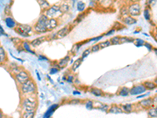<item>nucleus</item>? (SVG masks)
<instances>
[{
	"label": "nucleus",
	"instance_id": "nucleus-35",
	"mask_svg": "<svg viewBox=\"0 0 157 118\" xmlns=\"http://www.w3.org/2000/svg\"><path fill=\"white\" fill-rule=\"evenodd\" d=\"M119 38H120L119 36H114L112 38H111L110 42H111L112 45H118V44H120Z\"/></svg>",
	"mask_w": 157,
	"mask_h": 118
},
{
	"label": "nucleus",
	"instance_id": "nucleus-43",
	"mask_svg": "<svg viewBox=\"0 0 157 118\" xmlns=\"http://www.w3.org/2000/svg\"><path fill=\"white\" fill-rule=\"evenodd\" d=\"M74 80H75V77H74V76H72V75H69V76L66 77V81L68 83H72L74 82Z\"/></svg>",
	"mask_w": 157,
	"mask_h": 118
},
{
	"label": "nucleus",
	"instance_id": "nucleus-51",
	"mask_svg": "<svg viewBox=\"0 0 157 118\" xmlns=\"http://www.w3.org/2000/svg\"><path fill=\"white\" fill-rule=\"evenodd\" d=\"M3 34H4L5 36H7V34L5 32V31H4V29L3 28V27L0 25V36H1V35H3Z\"/></svg>",
	"mask_w": 157,
	"mask_h": 118
},
{
	"label": "nucleus",
	"instance_id": "nucleus-46",
	"mask_svg": "<svg viewBox=\"0 0 157 118\" xmlns=\"http://www.w3.org/2000/svg\"><path fill=\"white\" fill-rule=\"evenodd\" d=\"M104 37V35H102V36H98V37H94V38H92L90 39H89L88 41L89 42H91V41H96V42H98L99 40H101V39Z\"/></svg>",
	"mask_w": 157,
	"mask_h": 118
},
{
	"label": "nucleus",
	"instance_id": "nucleus-14",
	"mask_svg": "<svg viewBox=\"0 0 157 118\" xmlns=\"http://www.w3.org/2000/svg\"><path fill=\"white\" fill-rule=\"evenodd\" d=\"M7 61H8V58H7L6 52L4 48L2 46H0V66L6 63Z\"/></svg>",
	"mask_w": 157,
	"mask_h": 118
},
{
	"label": "nucleus",
	"instance_id": "nucleus-20",
	"mask_svg": "<svg viewBox=\"0 0 157 118\" xmlns=\"http://www.w3.org/2000/svg\"><path fill=\"white\" fill-rule=\"evenodd\" d=\"M69 61H70V56H69V55H67V56H65L64 58L61 59V60L58 61V65H59L60 68H65V66L68 65Z\"/></svg>",
	"mask_w": 157,
	"mask_h": 118
},
{
	"label": "nucleus",
	"instance_id": "nucleus-30",
	"mask_svg": "<svg viewBox=\"0 0 157 118\" xmlns=\"http://www.w3.org/2000/svg\"><path fill=\"white\" fill-rule=\"evenodd\" d=\"M134 39L133 38H129V37H120L119 38V42H120V43H132L134 42Z\"/></svg>",
	"mask_w": 157,
	"mask_h": 118
},
{
	"label": "nucleus",
	"instance_id": "nucleus-22",
	"mask_svg": "<svg viewBox=\"0 0 157 118\" xmlns=\"http://www.w3.org/2000/svg\"><path fill=\"white\" fill-rule=\"evenodd\" d=\"M83 58H78V59H76L75 61H74L73 65H72V68H71V70L72 72H76L77 69H78V67L81 66L82 62H83Z\"/></svg>",
	"mask_w": 157,
	"mask_h": 118
},
{
	"label": "nucleus",
	"instance_id": "nucleus-36",
	"mask_svg": "<svg viewBox=\"0 0 157 118\" xmlns=\"http://www.w3.org/2000/svg\"><path fill=\"white\" fill-rule=\"evenodd\" d=\"M134 43H135L136 46L138 47L144 46V44L145 43V42L144 41L143 39H135L134 40Z\"/></svg>",
	"mask_w": 157,
	"mask_h": 118
},
{
	"label": "nucleus",
	"instance_id": "nucleus-16",
	"mask_svg": "<svg viewBox=\"0 0 157 118\" xmlns=\"http://www.w3.org/2000/svg\"><path fill=\"white\" fill-rule=\"evenodd\" d=\"M94 108L101 110V111H108L109 106L108 105L104 104L100 102H94Z\"/></svg>",
	"mask_w": 157,
	"mask_h": 118
},
{
	"label": "nucleus",
	"instance_id": "nucleus-17",
	"mask_svg": "<svg viewBox=\"0 0 157 118\" xmlns=\"http://www.w3.org/2000/svg\"><path fill=\"white\" fill-rule=\"evenodd\" d=\"M5 23L6 26L10 28H14L17 27V24L16 23V21H14L11 17H7L5 19Z\"/></svg>",
	"mask_w": 157,
	"mask_h": 118
},
{
	"label": "nucleus",
	"instance_id": "nucleus-53",
	"mask_svg": "<svg viewBox=\"0 0 157 118\" xmlns=\"http://www.w3.org/2000/svg\"><path fill=\"white\" fill-rule=\"evenodd\" d=\"M146 96V95H145V94H144V95H142V94H141V95H138V97H137V99H142V98H144V97H145Z\"/></svg>",
	"mask_w": 157,
	"mask_h": 118
},
{
	"label": "nucleus",
	"instance_id": "nucleus-27",
	"mask_svg": "<svg viewBox=\"0 0 157 118\" xmlns=\"http://www.w3.org/2000/svg\"><path fill=\"white\" fill-rule=\"evenodd\" d=\"M88 43V40L86 42H83V43H79L75 44V45H74L73 48L72 49V50H71V51L73 53V54H76V53L78 51L79 48H80V47H81L84 43Z\"/></svg>",
	"mask_w": 157,
	"mask_h": 118
},
{
	"label": "nucleus",
	"instance_id": "nucleus-50",
	"mask_svg": "<svg viewBox=\"0 0 157 118\" xmlns=\"http://www.w3.org/2000/svg\"><path fill=\"white\" fill-rule=\"evenodd\" d=\"M39 58L41 61H49V59L46 58V57H45V56H43V55H39Z\"/></svg>",
	"mask_w": 157,
	"mask_h": 118
},
{
	"label": "nucleus",
	"instance_id": "nucleus-29",
	"mask_svg": "<svg viewBox=\"0 0 157 118\" xmlns=\"http://www.w3.org/2000/svg\"><path fill=\"white\" fill-rule=\"evenodd\" d=\"M122 110L126 113H130L133 110V106L131 104H125L122 106Z\"/></svg>",
	"mask_w": 157,
	"mask_h": 118
},
{
	"label": "nucleus",
	"instance_id": "nucleus-52",
	"mask_svg": "<svg viewBox=\"0 0 157 118\" xmlns=\"http://www.w3.org/2000/svg\"><path fill=\"white\" fill-rule=\"evenodd\" d=\"M156 3V0H148L147 1V4H149V5H153Z\"/></svg>",
	"mask_w": 157,
	"mask_h": 118
},
{
	"label": "nucleus",
	"instance_id": "nucleus-15",
	"mask_svg": "<svg viewBox=\"0 0 157 118\" xmlns=\"http://www.w3.org/2000/svg\"><path fill=\"white\" fill-rule=\"evenodd\" d=\"M47 39V37L46 36H40V37H38V38L35 39L34 40L30 43L31 46H32L33 47H36L39 46L40 44H42L43 42H45Z\"/></svg>",
	"mask_w": 157,
	"mask_h": 118
},
{
	"label": "nucleus",
	"instance_id": "nucleus-24",
	"mask_svg": "<svg viewBox=\"0 0 157 118\" xmlns=\"http://www.w3.org/2000/svg\"><path fill=\"white\" fill-rule=\"evenodd\" d=\"M37 1H38L39 4L40 6L41 9L43 10H46V9L49 8L50 6V4L49 3V2L46 1V0H37Z\"/></svg>",
	"mask_w": 157,
	"mask_h": 118
},
{
	"label": "nucleus",
	"instance_id": "nucleus-37",
	"mask_svg": "<svg viewBox=\"0 0 157 118\" xmlns=\"http://www.w3.org/2000/svg\"><path fill=\"white\" fill-rule=\"evenodd\" d=\"M84 17H85V14H79V15H78V16L77 17V18H76V19L73 21V24H74V25H76V24H78V23H79L80 21H82V20L83 19Z\"/></svg>",
	"mask_w": 157,
	"mask_h": 118
},
{
	"label": "nucleus",
	"instance_id": "nucleus-5",
	"mask_svg": "<svg viewBox=\"0 0 157 118\" xmlns=\"http://www.w3.org/2000/svg\"><path fill=\"white\" fill-rule=\"evenodd\" d=\"M15 32L22 37H29L30 34L32 32L33 28L30 25H18L17 27L14 28Z\"/></svg>",
	"mask_w": 157,
	"mask_h": 118
},
{
	"label": "nucleus",
	"instance_id": "nucleus-38",
	"mask_svg": "<svg viewBox=\"0 0 157 118\" xmlns=\"http://www.w3.org/2000/svg\"><path fill=\"white\" fill-rule=\"evenodd\" d=\"M85 106H86V108H87V110H92V109H94V102L89 100V101H87L86 102Z\"/></svg>",
	"mask_w": 157,
	"mask_h": 118
},
{
	"label": "nucleus",
	"instance_id": "nucleus-34",
	"mask_svg": "<svg viewBox=\"0 0 157 118\" xmlns=\"http://www.w3.org/2000/svg\"><path fill=\"white\" fill-rule=\"evenodd\" d=\"M143 15L144 17H145V20L150 21V19H151V13H150L149 9H145V10L143 11Z\"/></svg>",
	"mask_w": 157,
	"mask_h": 118
},
{
	"label": "nucleus",
	"instance_id": "nucleus-8",
	"mask_svg": "<svg viewBox=\"0 0 157 118\" xmlns=\"http://www.w3.org/2000/svg\"><path fill=\"white\" fill-rule=\"evenodd\" d=\"M146 91V88H145L143 84H139V85L134 86L132 88H130L129 90V94L131 95H139L145 93Z\"/></svg>",
	"mask_w": 157,
	"mask_h": 118
},
{
	"label": "nucleus",
	"instance_id": "nucleus-19",
	"mask_svg": "<svg viewBox=\"0 0 157 118\" xmlns=\"http://www.w3.org/2000/svg\"><path fill=\"white\" fill-rule=\"evenodd\" d=\"M109 113H123V110L122 108L119 107L118 106H116V105H112L111 107L108 108V110Z\"/></svg>",
	"mask_w": 157,
	"mask_h": 118
},
{
	"label": "nucleus",
	"instance_id": "nucleus-3",
	"mask_svg": "<svg viewBox=\"0 0 157 118\" xmlns=\"http://www.w3.org/2000/svg\"><path fill=\"white\" fill-rule=\"evenodd\" d=\"M48 18L49 17L44 14H42L39 17V18L38 19L37 22L35 23L34 28H33V30L35 31V33H37V34H43V33H46L48 32L46 27V21H47Z\"/></svg>",
	"mask_w": 157,
	"mask_h": 118
},
{
	"label": "nucleus",
	"instance_id": "nucleus-9",
	"mask_svg": "<svg viewBox=\"0 0 157 118\" xmlns=\"http://www.w3.org/2000/svg\"><path fill=\"white\" fill-rule=\"evenodd\" d=\"M71 31V26L68 25L65 27L62 28L61 29H60L57 32H56V39H62L68 36Z\"/></svg>",
	"mask_w": 157,
	"mask_h": 118
},
{
	"label": "nucleus",
	"instance_id": "nucleus-45",
	"mask_svg": "<svg viewBox=\"0 0 157 118\" xmlns=\"http://www.w3.org/2000/svg\"><path fill=\"white\" fill-rule=\"evenodd\" d=\"M120 14H121V15H123V17L127 16V15H128L127 8H125V7H123V8L121 9V11H120Z\"/></svg>",
	"mask_w": 157,
	"mask_h": 118
},
{
	"label": "nucleus",
	"instance_id": "nucleus-49",
	"mask_svg": "<svg viewBox=\"0 0 157 118\" xmlns=\"http://www.w3.org/2000/svg\"><path fill=\"white\" fill-rule=\"evenodd\" d=\"M144 46H145V47H146L147 48L149 49V50H152V48H153V47H152V45H151V44L149 43H146V42L145 43V44H144Z\"/></svg>",
	"mask_w": 157,
	"mask_h": 118
},
{
	"label": "nucleus",
	"instance_id": "nucleus-4",
	"mask_svg": "<svg viewBox=\"0 0 157 118\" xmlns=\"http://www.w3.org/2000/svg\"><path fill=\"white\" fill-rule=\"evenodd\" d=\"M44 14L46 15L49 18H57L63 14L62 11L60 8V5L54 4L47 8L44 12Z\"/></svg>",
	"mask_w": 157,
	"mask_h": 118
},
{
	"label": "nucleus",
	"instance_id": "nucleus-18",
	"mask_svg": "<svg viewBox=\"0 0 157 118\" xmlns=\"http://www.w3.org/2000/svg\"><path fill=\"white\" fill-rule=\"evenodd\" d=\"M21 47H23V49L25 51H27V52L30 53V54H32V55H35V51H33L31 49V44L28 41H22Z\"/></svg>",
	"mask_w": 157,
	"mask_h": 118
},
{
	"label": "nucleus",
	"instance_id": "nucleus-23",
	"mask_svg": "<svg viewBox=\"0 0 157 118\" xmlns=\"http://www.w3.org/2000/svg\"><path fill=\"white\" fill-rule=\"evenodd\" d=\"M90 93L96 97L104 96L103 91H101V89H98V88H91V89H90Z\"/></svg>",
	"mask_w": 157,
	"mask_h": 118
},
{
	"label": "nucleus",
	"instance_id": "nucleus-6",
	"mask_svg": "<svg viewBox=\"0 0 157 118\" xmlns=\"http://www.w3.org/2000/svg\"><path fill=\"white\" fill-rule=\"evenodd\" d=\"M128 15L131 17H138L141 13V7L138 3H132L127 7Z\"/></svg>",
	"mask_w": 157,
	"mask_h": 118
},
{
	"label": "nucleus",
	"instance_id": "nucleus-13",
	"mask_svg": "<svg viewBox=\"0 0 157 118\" xmlns=\"http://www.w3.org/2000/svg\"><path fill=\"white\" fill-rule=\"evenodd\" d=\"M59 106V105L58 104H54L50 106L49 108H48V110H46V112L44 113L43 117L44 118H49L52 115H53V113L55 112V110H57V108Z\"/></svg>",
	"mask_w": 157,
	"mask_h": 118
},
{
	"label": "nucleus",
	"instance_id": "nucleus-28",
	"mask_svg": "<svg viewBox=\"0 0 157 118\" xmlns=\"http://www.w3.org/2000/svg\"><path fill=\"white\" fill-rule=\"evenodd\" d=\"M86 9V4L82 2V1H78L77 3V10H78L79 12H83Z\"/></svg>",
	"mask_w": 157,
	"mask_h": 118
},
{
	"label": "nucleus",
	"instance_id": "nucleus-44",
	"mask_svg": "<svg viewBox=\"0 0 157 118\" xmlns=\"http://www.w3.org/2000/svg\"><path fill=\"white\" fill-rule=\"evenodd\" d=\"M78 103H80V100L77 99H72V100H70V101L68 102V104L71 105H77L78 104Z\"/></svg>",
	"mask_w": 157,
	"mask_h": 118
},
{
	"label": "nucleus",
	"instance_id": "nucleus-2",
	"mask_svg": "<svg viewBox=\"0 0 157 118\" xmlns=\"http://www.w3.org/2000/svg\"><path fill=\"white\" fill-rule=\"evenodd\" d=\"M21 91L23 95H35L37 91V87L34 80L29 78L27 81L21 84Z\"/></svg>",
	"mask_w": 157,
	"mask_h": 118
},
{
	"label": "nucleus",
	"instance_id": "nucleus-39",
	"mask_svg": "<svg viewBox=\"0 0 157 118\" xmlns=\"http://www.w3.org/2000/svg\"><path fill=\"white\" fill-rule=\"evenodd\" d=\"M59 71H60L59 68H57L56 66H53V67H51L50 70V75L56 74V73H57Z\"/></svg>",
	"mask_w": 157,
	"mask_h": 118
},
{
	"label": "nucleus",
	"instance_id": "nucleus-59",
	"mask_svg": "<svg viewBox=\"0 0 157 118\" xmlns=\"http://www.w3.org/2000/svg\"><path fill=\"white\" fill-rule=\"evenodd\" d=\"M46 1H48V0H46ZM57 1H61V0H57Z\"/></svg>",
	"mask_w": 157,
	"mask_h": 118
},
{
	"label": "nucleus",
	"instance_id": "nucleus-1",
	"mask_svg": "<svg viewBox=\"0 0 157 118\" xmlns=\"http://www.w3.org/2000/svg\"><path fill=\"white\" fill-rule=\"evenodd\" d=\"M22 110L25 112L35 111L38 106V100L35 96V95H29L25 96L21 102Z\"/></svg>",
	"mask_w": 157,
	"mask_h": 118
},
{
	"label": "nucleus",
	"instance_id": "nucleus-57",
	"mask_svg": "<svg viewBox=\"0 0 157 118\" xmlns=\"http://www.w3.org/2000/svg\"><path fill=\"white\" fill-rule=\"evenodd\" d=\"M0 117H3V113L0 112Z\"/></svg>",
	"mask_w": 157,
	"mask_h": 118
},
{
	"label": "nucleus",
	"instance_id": "nucleus-10",
	"mask_svg": "<svg viewBox=\"0 0 157 118\" xmlns=\"http://www.w3.org/2000/svg\"><path fill=\"white\" fill-rule=\"evenodd\" d=\"M58 26V21L57 18H48L46 21V29L48 32L55 29Z\"/></svg>",
	"mask_w": 157,
	"mask_h": 118
},
{
	"label": "nucleus",
	"instance_id": "nucleus-31",
	"mask_svg": "<svg viewBox=\"0 0 157 118\" xmlns=\"http://www.w3.org/2000/svg\"><path fill=\"white\" fill-rule=\"evenodd\" d=\"M111 42L110 40H106L105 42H101L99 43V47H100V49H104V48H106V47H108L111 46Z\"/></svg>",
	"mask_w": 157,
	"mask_h": 118
},
{
	"label": "nucleus",
	"instance_id": "nucleus-26",
	"mask_svg": "<svg viewBox=\"0 0 157 118\" xmlns=\"http://www.w3.org/2000/svg\"><path fill=\"white\" fill-rule=\"evenodd\" d=\"M129 88H127V87H123L122 88H120V90L119 91V95L123 97H126L127 96L129 95Z\"/></svg>",
	"mask_w": 157,
	"mask_h": 118
},
{
	"label": "nucleus",
	"instance_id": "nucleus-7",
	"mask_svg": "<svg viewBox=\"0 0 157 118\" xmlns=\"http://www.w3.org/2000/svg\"><path fill=\"white\" fill-rule=\"evenodd\" d=\"M14 77H15V80H16L17 82L20 85L22 84L23 83H25V81H27L29 78H31L29 73L24 69H21L17 74L14 75Z\"/></svg>",
	"mask_w": 157,
	"mask_h": 118
},
{
	"label": "nucleus",
	"instance_id": "nucleus-55",
	"mask_svg": "<svg viewBox=\"0 0 157 118\" xmlns=\"http://www.w3.org/2000/svg\"><path fill=\"white\" fill-rule=\"evenodd\" d=\"M73 95H80V92H79L78 91H74Z\"/></svg>",
	"mask_w": 157,
	"mask_h": 118
},
{
	"label": "nucleus",
	"instance_id": "nucleus-33",
	"mask_svg": "<svg viewBox=\"0 0 157 118\" xmlns=\"http://www.w3.org/2000/svg\"><path fill=\"white\" fill-rule=\"evenodd\" d=\"M60 8L62 11V13H67L69 10V5L68 3H62L61 5H60Z\"/></svg>",
	"mask_w": 157,
	"mask_h": 118
},
{
	"label": "nucleus",
	"instance_id": "nucleus-32",
	"mask_svg": "<svg viewBox=\"0 0 157 118\" xmlns=\"http://www.w3.org/2000/svg\"><path fill=\"white\" fill-rule=\"evenodd\" d=\"M35 114V111H30V112H25L22 114V117L24 118H32Z\"/></svg>",
	"mask_w": 157,
	"mask_h": 118
},
{
	"label": "nucleus",
	"instance_id": "nucleus-54",
	"mask_svg": "<svg viewBox=\"0 0 157 118\" xmlns=\"http://www.w3.org/2000/svg\"><path fill=\"white\" fill-rule=\"evenodd\" d=\"M36 76H37V77H38V80H41V77L40 76H39V72L36 70Z\"/></svg>",
	"mask_w": 157,
	"mask_h": 118
},
{
	"label": "nucleus",
	"instance_id": "nucleus-47",
	"mask_svg": "<svg viewBox=\"0 0 157 118\" xmlns=\"http://www.w3.org/2000/svg\"><path fill=\"white\" fill-rule=\"evenodd\" d=\"M116 32V29L115 28H112L111 30H109L108 32H106L105 35H104V36H111V35H112L114 32Z\"/></svg>",
	"mask_w": 157,
	"mask_h": 118
},
{
	"label": "nucleus",
	"instance_id": "nucleus-40",
	"mask_svg": "<svg viewBox=\"0 0 157 118\" xmlns=\"http://www.w3.org/2000/svg\"><path fill=\"white\" fill-rule=\"evenodd\" d=\"M90 53H91V48H88V49L85 50L83 51V55H82V58L84 59L85 58H87V56H88Z\"/></svg>",
	"mask_w": 157,
	"mask_h": 118
},
{
	"label": "nucleus",
	"instance_id": "nucleus-12",
	"mask_svg": "<svg viewBox=\"0 0 157 118\" xmlns=\"http://www.w3.org/2000/svg\"><path fill=\"white\" fill-rule=\"evenodd\" d=\"M139 105H140L142 108L147 109V110H148L149 108L152 107V106H154L152 99H144V100H141V102H139Z\"/></svg>",
	"mask_w": 157,
	"mask_h": 118
},
{
	"label": "nucleus",
	"instance_id": "nucleus-58",
	"mask_svg": "<svg viewBox=\"0 0 157 118\" xmlns=\"http://www.w3.org/2000/svg\"><path fill=\"white\" fill-rule=\"evenodd\" d=\"M63 80H66V77H63Z\"/></svg>",
	"mask_w": 157,
	"mask_h": 118
},
{
	"label": "nucleus",
	"instance_id": "nucleus-11",
	"mask_svg": "<svg viewBox=\"0 0 157 118\" xmlns=\"http://www.w3.org/2000/svg\"><path fill=\"white\" fill-rule=\"evenodd\" d=\"M122 22L127 25H132L137 23V20H136L134 17H131L130 16V15H127V16L123 17Z\"/></svg>",
	"mask_w": 157,
	"mask_h": 118
},
{
	"label": "nucleus",
	"instance_id": "nucleus-25",
	"mask_svg": "<svg viewBox=\"0 0 157 118\" xmlns=\"http://www.w3.org/2000/svg\"><path fill=\"white\" fill-rule=\"evenodd\" d=\"M148 115L150 117L156 118L157 117V109L156 106H152L148 109Z\"/></svg>",
	"mask_w": 157,
	"mask_h": 118
},
{
	"label": "nucleus",
	"instance_id": "nucleus-21",
	"mask_svg": "<svg viewBox=\"0 0 157 118\" xmlns=\"http://www.w3.org/2000/svg\"><path fill=\"white\" fill-rule=\"evenodd\" d=\"M143 85L145 86V88H146V90H149V91H152V90L156 88V83L153 82H150V81L144 82Z\"/></svg>",
	"mask_w": 157,
	"mask_h": 118
},
{
	"label": "nucleus",
	"instance_id": "nucleus-41",
	"mask_svg": "<svg viewBox=\"0 0 157 118\" xmlns=\"http://www.w3.org/2000/svg\"><path fill=\"white\" fill-rule=\"evenodd\" d=\"M91 48V52H98V51H99L100 50V47H99V44H95V45H94L92 47H90Z\"/></svg>",
	"mask_w": 157,
	"mask_h": 118
},
{
	"label": "nucleus",
	"instance_id": "nucleus-48",
	"mask_svg": "<svg viewBox=\"0 0 157 118\" xmlns=\"http://www.w3.org/2000/svg\"><path fill=\"white\" fill-rule=\"evenodd\" d=\"M21 68H18V66L13 67V73H14V75L17 74V73L19 71H21Z\"/></svg>",
	"mask_w": 157,
	"mask_h": 118
},
{
	"label": "nucleus",
	"instance_id": "nucleus-42",
	"mask_svg": "<svg viewBox=\"0 0 157 118\" xmlns=\"http://www.w3.org/2000/svg\"><path fill=\"white\" fill-rule=\"evenodd\" d=\"M11 41L13 42L14 43L18 45V44H21L22 41L21 39L19 38H11Z\"/></svg>",
	"mask_w": 157,
	"mask_h": 118
},
{
	"label": "nucleus",
	"instance_id": "nucleus-56",
	"mask_svg": "<svg viewBox=\"0 0 157 118\" xmlns=\"http://www.w3.org/2000/svg\"><path fill=\"white\" fill-rule=\"evenodd\" d=\"M127 1H130L131 3H138L140 0H127Z\"/></svg>",
	"mask_w": 157,
	"mask_h": 118
}]
</instances>
